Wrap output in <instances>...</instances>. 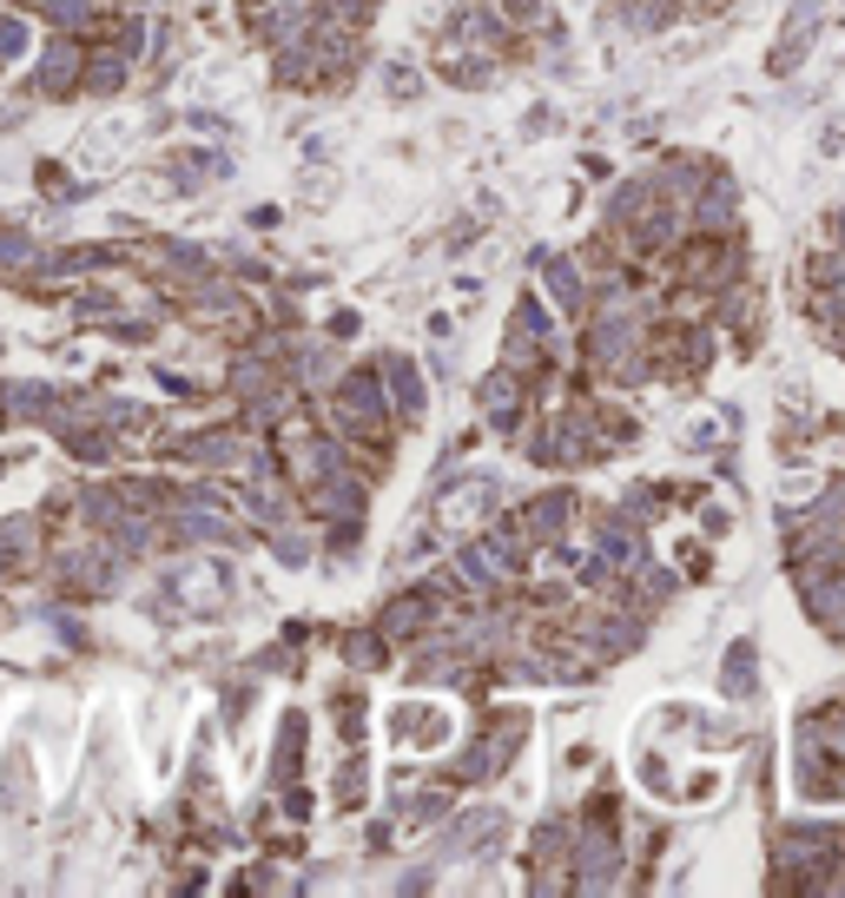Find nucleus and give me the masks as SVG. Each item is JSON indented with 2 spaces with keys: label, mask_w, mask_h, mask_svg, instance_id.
Wrapping results in <instances>:
<instances>
[{
  "label": "nucleus",
  "mask_w": 845,
  "mask_h": 898,
  "mask_svg": "<svg viewBox=\"0 0 845 898\" xmlns=\"http://www.w3.org/2000/svg\"><path fill=\"white\" fill-rule=\"evenodd\" d=\"M337 410H344V430H377L383 423V390H377V377L370 370H357V377H344V390H337Z\"/></svg>",
  "instance_id": "obj_1"
},
{
  "label": "nucleus",
  "mask_w": 845,
  "mask_h": 898,
  "mask_svg": "<svg viewBox=\"0 0 845 898\" xmlns=\"http://www.w3.org/2000/svg\"><path fill=\"white\" fill-rule=\"evenodd\" d=\"M838 852H845V833H832V826H793L786 833V859L793 865H825Z\"/></svg>",
  "instance_id": "obj_2"
},
{
  "label": "nucleus",
  "mask_w": 845,
  "mask_h": 898,
  "mask_svg": "<svg viewBox=\"0 0 845 898\" xmlns=\"http://www.w3.org/2000/svg\"><path fill=\"white\" fill-rule=\"evenodd\" d=\"M482 410H489V423H502V430H516V423H522V390H516V370H495V377L482 383Z\"/></svg>",
  "instance_id": "obj_3"
},
{
  "label": "nucleus",
  "mask_w": 845,
  "mask_h": 898,
  "mask_svg": "<svg viewBox=\"0 0 845 898\" xmlns=\"http://www.w3.org/2000/svg\"><path fill=\"white\" fill-rule=\"evenodd\" d=\"M450 846H456V852H495V846H502V812H495V806H476L469 820L456 826Z\"/></svg>",
  "instance_id": "obj_4"
},
{
  "label": "nucleus",
  "mask_w": 845,
  "mask_h": 898,
  "mask_svg": "<svg viewBox=\"0 0 845 898\" xmlns=\"http://www.w3.org/2000/svg\"><path fill=\"white\" fill-rule=\"evenodd\" d=\"M694 218H701V225H707V231L720 238V231L733 225V179H714V186L701 192V205H694Z\"/></svg>",
  "instance_id": "obj_5"
},
{
  "label": "nucleus",
  "mask_w": 845,
  "mask_h": 898,
  "mask_svg": "<svg viewBox=\"0 0 845 898\" xmlns=\"http://www.w3.org/2000/svg\"><path fill=\"white\" fill-rule=\"evenodd\" d=\"M562 522H568V496H548V503H535V509L522 516V535H529V542H542V535H555Z\"/></svg>",
  "instance_id": "obj_6"
},
{
  "label": "nucleus",
  "mask_w": 845,
  "mask_h": 898,
  "mask_svg": "<svg viewBox=\"0 0 845 898\" xmlns=\"http://www.w3.org/2000/svg\"><path fill=\"white\" fill-rule=\"evenodd\" d=\"M383 370H390V383H396V410H403V417H422V390H416V370H409V357H390Z\"/></svg>",
  "instance_id": "obj_7"
},
{
  "label": "nucleus",
  "mask_w": 845,
  "mask_h": 898,
  "mask_svg": "<svg viewBox=\"0 0 845 898\" xmlns=\"http://www.w3.org/2000/svg\"><path fill=\"white\" fill-rule=\"evenodd\" d=\"M422 621H430V602H422V595H403V602L383 615V628H390V634H409V628H422Z\"/></svg>",
  "instance_id": "obj_8"
},
{
  "label": "nucleus",
  "mask_w": 845,
  "mask_h": 898,
  "mask_svg": "<svg viewBox=\"0 0 845 898\" xmlns=\"http://www.w3.org/2000/svg\"><path fill=\"white\" fill-rule=\"evenodd\" d=\"M548 284H555V298H562V304H568V311H575V304H581V298H588V284H581V278H575V265H562V258H555V265H548Z\"/></svg>",
  "instance_id": "obj_9"
},
{
  "label": "nucleus",
  "mask_w": 845,
  "mask_h": 898,
  "mask_svg": "<svg viewBox=\"0 0 845 898\" xmlns=\"http://www.w3.org/2000/svg\"><path fill=\"white\" fill-rule=\"evenodd\" d=\"M727 694H753V647H733V661H727Z\"/></svg>",
  "instance_id": "obj_10"
},
{
  "label": "nucleus",
  "mask_w": 845,
  "mask_h": 898,
  "mask_svg": "<svg viewBox=\"0 0 845 898\" xmlns=\"http://www.w3.org/2000/svg\"><path fill=\"white\" fill-rule=\"evenodd\" d=\"M179 535H192V542H231V529H225V522H212V516H186V522H179Z\"/></svg>",
  "instance_id": "obj_11"
},
{
  "label": "nucleus",
  "mask_w": 845,
  "mask_h": 898,
  "mask_svg": "<svg viewBox=\"0 0 845 898\" xmlns=\"http://www.w3.org/2000/svg\"><path fill=\"white\" fill-rule=\"evenodd\" d=\"M73 79V47H53L47 53V87H66Z\"/></svg>",
  "instance_id": "obj_12"
},
{
  "label": "nucleus",
  "mask_w": 845,
  "mask_h": 898,
  "mask_svg": "<svg viewBox=\"0 0 845 898\" xmlns=\"http://www.w3.org/2000/svg\"><path fill=\"white\" fill-rule=\"evenodd\" d=\"M509 14L529 21V27H542V21H548V0H509Z\"/></svg>",
  "instance_id": "obj_13"
},
{
  "label": "nucleus",
  "mask_w": 845,
  "mask_h": 898,
  "mask_svg": "<svg viewBox=\"0 0 845 898\" xmlns=\"http://www.w3.org/2000/svg\"><path fill=\"white\" fill-rule=\"evenodd\" d=\"M53 21H87V0H47Z\"/></svg>",
  "instance_id": "obj_14"
},
{
  "label": "nucleus",
  "mask_w": 845,
  "mask_h": 898,
  "mask_svg": "<svg viewBox=\"0 0 845 898\" xmlns=\"http://www.w3.org/2000/svg\"><path fill=\"white\" fill-rule=\"evenodd\" d=\"M27 47V27H14V21H0V53H21Z\"/></svg>",
  "instance_id": "obj_15"
}]
</instances>
